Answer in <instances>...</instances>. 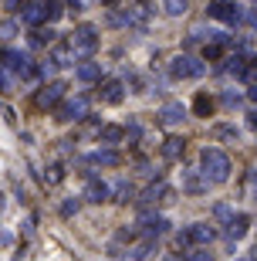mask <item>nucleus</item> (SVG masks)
Returning a JSON list of instances; mask_svg holds the SVG:
<instances>
[{"mask_svg":"<svg viewBox=\"0 0 257 261\" xmlns=\"http://www.w3.org/2000/svg\"><path fill=\"white\" fill-rule=\"evenodd\" d=\"M200 170L213 187L227 184L230 180V156L223 153V149H217V146H207V149L200 153Z\"/></svg>","mask_w":257,"mask_h":261,"instance_id":"nucleus-1","label":"nucleus"},{"mask_svg":"<svg viewBox=\"0 0 257 261\" xmlns=\"http://www.w3.org/2000/svg\"><path fill=\"white\" fill-rule=\"evenodd\" d=\"M0 65L7 68L10 75H20V78H38V75H44V65H34L27 51L4 48V51H0Z\"/></svg>","mask_w":257,"mask_h":261,"instance_id":"nucleus-2","label":"nucleus"},{"mask_svg":"<svg viewBox=\"0 0 257 261\" xmlns=\"http://www.w3.org/2000/svg\"><path fill=\"white\" fill-rule=\"evenodd\" d=\"M217 241V227L213 224H193L190 231H180L176 234V244L180 248H207V244H213Z\"/></svg>","mask_w":257,"mask_h":261,"instance_id":"nucleus-3","label":"nucleus"},{"mask_svg":"<svg viewBox=\"0 0 257 261\" xmlns=\"http://www.w3.org/2000/svg\"><path fill=\"white\" fill-rule=\"evenodd\" d=\"M88 102H92V98H88L85 92L65 98V102L58 106V122H81V119H88Z\"/></svg>","mask_w":257,"mask_h":261,"instance_id":"nucleus-4","label":"nucleus"},{"mask_svg":"<svg viewBox=\"0 0 257 261\" xmlns=\"http://www.w3.org/2000/svg\"><path fill=\"white\" fill-rule=\"evenodd\" d=\"M68 44L75 48V55H95L98 28H95V24H78V28L71 31V41H68Z\"/></svg>","mask_w":257,"mask_h":261,"instance_id":"nucleus-5","label":"nucleus"},{"mask_svg":"<svg viewBox=\"0 0 257 261\" xmlns=\"http://www.w3.org/2000/svg\"><path fill=\"white\" fill-rule=\"evenodd\" d=\"M207 14L213 20H220V24H240V20H244L240 7H237V4H230V0H210Z\"/></svg>","mask_w":257,"mask_h":261,"instance_id":"nucleus-6","label":"nucleus"},{"mask_svg":"<svg viewBox=\"0 0 257 261\" xmlns=\"http://www.w3.org/2000/svg\"><path fill=\"white\" fill-rule=\"evenodd\" d=\"M169 71H173V78H200L207 68H203L200 58H193V55H176L173 65H169Z\"/></svg>","mask_w":257,"mask_h":261,"instance_id":"nucleus-7","label":"nucleus"},{"mask_svg":"<svg viewBox=\"0 0 257 261\" xmlns=\"http://www.w3.org/2000/svg\"><path fill=\"white\" fill-rule=\"evenodd\" d=\"M65 92H68V82H48V85L38 92V106L41 109H58L61 102H65Z\"/></svg>","mask_w":257,"mask_h":261,"instance_id":"nucleus-8","label":"nucleus"},{"mask_svg":"<svg viewBox=\"0 0 257 261\" xmlns=\"http://www.w3.org/2000/svg\"><path fill=\"white\" fill-rule=\"evenodd\" d=\"M85 200H88V203H105V200H112V187L105 184L102 176H88V184H85Z\"/></svg>","mask_w":257,"mask_h":261,"instance_id":"nucleus-9","label":"nucleus"},{"mask_svg":"<svg viewBox=\"0 0 257 261\" xmlns=\"http://www.w3.org/2000/svg\"><path fill=\"white\" fill-rule=\"evenodd\" d=\"M139 227H142V234L146 238H162V234L169 231V221H166V217H159V214H146L142 221H139Z\"/></svg>","mask_w":257,"mask_h":261,"instance_id":"nucleus-10","label":"nucleus"},{"mask_svg":"<svg viewBox=\"0 0 257 261\" xmlns=\"http://www.w3.org/2000/svg\"><path fill=\"white\" fill-rule=\"evenodd\" d=\"M85 163L88 166H119V163H122V156L115 153L112 146H102V149H92V153L85 156Z\"/></svg>","mask_w":257,"mask_h":261,"instance_id":"nucleus-11","label":"nucleus"},{"mask_svg":"<svg viewBox=\"0 0 257 261\" xmlns=\"http://www.w3.org/2000/svg\"><path fill=\"white\" fill-rule=\"evenodd\" d=\"M20 20H24L27 28L38 31L41 24H44V0H27V4H24V10H20Z\"/></svg>","mask_w":257,"mask_h":261,"instance_id":"nucleus-12","label":"nucleus"},{"mask_svg":"<svg viewBox=\"0 0 257 261\" xmlns=\"http://www.w3.org/2000/svg\"><path fill=\"white\" fill-rule=\"evenodd\" d=\"M156 119H159L162 126H180L183 119H186V106H180V102H166Z\"/></svg>","mask_w":257,"mask_h":261,"instance_id":"nucleus-13","label":"nucleus"},{"mask_svg":"<svg viewBox=\"0 0 257 261\" xmlns=\"http://www.w3.org/2000/svg\"><path fill=\"white\" fill-rule=\"evenodd\" d=\"M169 197H173L169 187H166V184H156V187H149V190L139 197V203H142V207H153V203H162V200H169Z\"/></svg>","mask_w":257,"mask_h":261,"instance_id":"nucleus-14","label":"nucleus"},{"mask_svg":"<svg viewBox=\"0 0 257 261\" xmlns=\"http://www.w3.org/2000/svg\"><path fill=\"white\" fill-rule=\"evenodd\" d=\"M98 95H102L105 106H119V102L125 98V88H122V82H115V78H112V82H105V85H102Z\"/></svg>","mask_w":257,"mask_h":261,"instance_id":"nucleus-15","label":"nucleus"},{"mask_svg":"<svg viewBox=\"0 0 257 261\" xmlns=\"http://www.w3.org/2000/svg\"><path fill=\"white\" fill-rule=\"evenodd\" d=\"M75 78H78V82H85V85H92V82L102 78V65H98V61H81V65L75 68Z\"/></svg>","mask_w":257,"mask_h":261,"instance_id":"nucleus-16","label":"nucleus"},{"mask_svg":"<svg viewBox=\"0 0 257 261\" xmlns=\"http://www.w3.org/2000/svg\"><path fill=\"white\" fill-rule=\"evenodd\" d=\"M48 58H51L54 68H68V65H75V48H71V44H58Z\"/></svg>","mask_w":257,"mask_h":261,"instance_id":"nucleus-17","label":"nucleus"},{"mask_svg":"<svg viewBox=\"0 0 257 261\" xmlns=\"http://www.w3.org/2000/svg\"><path fill=\"white\" fill-rule=\"evenodd\" d=\"M247 224H250V217H247V214H234V217L227 221V238H230V241L244 238V234H247Z\"/></svg>","mask_w":257,"mask_h":261,"instance_id":"nucleus-18","label":"nucleus"},{"mask_svg":"<svg viewBox=\"0 0 257 261\" xmlns=\"http://www.w3.org/2000/svg\"><path fill=\"white\" fill-rule=\"evenodd\" d=\"M207 187H210L207 176H200V173H183V190H186V194H203Z\"/></svg>","mask_w":257,"mask_h":261,"instance_id":"nucleus-19","label":"nucleus"},{"mask_svg":"<svg viewBox=\"0 0 257 261\" xmlns=\"http://www.w3.org/2000/svg\"><path fill=\"white\" fill-rule=\"evenodd\" d=\"M183 149H186V143H183L180 136H169V139L162 143V156H166V160H180Z\"/></svg>","mask_w":257,"mask_h":261,"instance_id":"nucleus-20","label":"nucleus"},{"mask_svg":"<svg viewBox=\"0 0 257 261\" xmlns=\"http://www.w3.org/2000/svg\"><path fill=\"white\" fill-rule=\"evenodd\" d=\"M102 146H115V143H122L125 139V129L122 126H102Z\"/></svg>","mask_w":257,"mask_h":261,"instance_id":"nucleus-21","label":"nucleus"},{"mask_svg":"<svg viewBox=\"0 0 257 261\" xmlns=\"http://www.w3.org/2000/svg\"><path fill=\"white\" fill-rule=\"evenodd\" d=\"M135 194V187H132V180H119L115 184V190H112V200L115 203H129V197Z\"/></svg>","mask_w":257,"mask_h":261,"instance_id":"nucleus-22","label":"nucleus"},{"mask_svg":"<svg viewBox=\"0 0 257 261\" xmlns=\"http://www.w3.org/2000/svg\"><path fill=\"white\" fill-rule=\"evenodd\" d=\"M153 251H156V241H153V238H146L142 244H135L132 251H129V261H146Z\"/></svg>","mask_w":257,"mask_h":261,"instance_id":"nucleus-23","label":"nucleus"},{"mask_svg":"<svg viewBox=\"0 0 257 261\" xmlns=\"http://www.w3.org/2000/svg\"><path fill=\"white\" fill-rule=\"evenodd\" d=\"M186 7H190V0H162V10H166L169 17H183Z\"/></svg>","mask_w":257,"mask_h":261,"instance_id":"nucleus-24","label":"nucleus"},{"mask_svg":"<svg viewBox=\"0 0 257 261\" xmlns=\"http://www.w3.org/2000/svg\"><path fill=\"white\" fill-rule=\"evenodd\" d=\"M51 41H54V31H31V48H44V44H51Z\"/></svg>","mask_w":257,"mask_h":261,"instance_id":"nucleus-25","label":"nucleus"},{"mask_svg":"<svg viewBox=\"0 0 257 261\" xmlns=\"http://www.w3.org/2000/svg\"><path fill=\"white\" fill-rule=\"evenodd\" d=\"M193 109H196V116L207 119L210 112H213V98H210L207 92H200V95H196V102H193Z\"/></svg>","mask_w":257,"mask_h":261,"instance_id":"nucleus-26","label":"nucleus"},{"mask_svg":"<svg viewBox=\"0 0 257 261\" xmlns=\"http://www.w3.org/2000/svg\"><path fill=\"white\" fill-rule=\"evenodd\" d=\"M166 261H213V254L207 248H196V251H186L183 258H166Z\"/></svg>","mask_w":257,"mask_h":261,"instance_id":"nucleus-27","label":"nucleus"},{"mask_svg":"<svg viewBox=\"0 0 257 261\" xmlns=\"http://www.w3.org/2000/svg\"><path fill=\"white\" fill-rule=\"evenodd\" d=\"M61 14H65V10H61L58 0H44V20H58Z\"/></svg>","mask_w":257,"mask_h":261,"instance_id":"nucleus-28","label":"nucleus"},{"mask_svg":"<svg viewBox=\"0 0 257 261\" xmlns=\"http://www.w3.org/2000/svg\"><path fill=\"white\" fill-rule=\"evenodd\" d=\"M61 176H65V170H61V166H48V173H44V184L48 187H54V184H61Z\"/></svg>","mask_w":257,"mask_h":261,"instance_id":"nucleus-29","label":"nucleus"},{"mask_svg":"<svg viewBox=\"0 0 257 261\" xmlns=\"http://www.w3.org/2000/svg\"><path fill=\"white\" fill-rule=\"evenodd\" d=\"M17 34V20H0V41H7Z\"/></svg>","mask_w":257,"mask_h":261,"instance_id":"nucleus-30","label":"nucleus"},{"mask_svg":"<svg viewBox=\"0 0 257 261\" xmlns=\"http://www.w3.org/2000/svg\"><path fill=\"white\" fill-rule=\"evenodd\" d=\"M78 211H81V200H75V197L61 203V217H71V214H78Z\"/></svg>","mask_w":257,"mask_h":261,"instance_id":"nucleus-31","label":"nucleus"},{"mask_svg":"<svg viewBox=\"0 0 257 261\" xmlns=\"http://www.w3.org/2000/svg\"><path fill=\"white\" fill-rule=\"evenodd\" d=\"M125 139H129V143H139V139H142V126H139V122L125 126Z\"/></svg>","mask_w":257,"mask_h":261,"instance_id":"nucleus-32","label":"nucleus"},{"mask_svg":"<svg viewBox=\"0 0 257 261\" xmlns=\"http://www.w3.org/2000/svg\"><path fill=\"white\" fill-rule=\"evenodd\" d=\"M213 217H217V221H230V217H234V211H230L227 203H217V207H213Z\"/></svg>","mask_w":257,"mask_h":261,"instance_id":"nucleus-33","label":"nucleus"},{"mask_svg":"<svg viewBox=\"0 0 257 261\" xmlns=\"http://www.w3.org/2000/svg\"><path fill=\"white\" fill-rule=\"evenodd\" d=\"M0 92H10V75L4 65H0Z\"/></svg>","mask_w":257,"mask_h":261,"instance_id":"nucleus-34","label":"nucleus"},{"mask_svg":"<svg viewBox=\"0 0 257 261\" xmlns=\"http://www.w3.org/2000/svg\"><path fill=\"white\" fill-rule=\"evenodd\" d=\"M203 58H220V44H207V51H203Z\"/></svg>","mask_w":257,"mask_h":261,"instance_id":"nucleus-35","label":"nucleus"},{"mask_svg":"<svg viewBox=\"0 0 257 261\" xmlns=\"http://www.w3.org/2000/svg\"><path fill=\"white\" fill-rule=\"evenodd\" d=\"M139 238V231H119V241H135Z\"/></svg>","mask_w":257,"mask_h":261,"instance_id":"nucleus-36","label":"nucleus"},{"mask_svg":"<svg viewBox=\"0 0 257 261\" xmlns=\"http://www.w3.org/2000/svg\"><path fill=\"white\" fill-rule=\"evenodd\" d=\"M65 4H68L71 10H81V7H85V0H65Z\"/></svg>","mask_w":257,"mask_h":261,"instance_id":"nucleus-37","label":"nucleus"},{"mask_svg":"<svg viewBox=\"0 0 257 261\" xmlns=\"http://www.w3.org/2000/svg\"><path fill=\"white\" fill-rule=\"evenodd\" d=\"M17 4H20V7H24L27 0H7V10H17Z\"/></svg>","mask_w":257,"mask_h":261,"instance_id":"nucleus-38","label":"nucleus"},{"mask_svg":"<svg viewBox=\"0 0 257 261\" xmlns=\"http://www.w3.org/2000/svg\"><path fill=\"white\" fill-rule=\"evenodd\" d=\"M250 126H254V129H257V112H254V116H250Z\"/></svg>","mask_w":257,"mask_h":261,"instance_id":"nucleus-39","label":"nucleus"},{"mask_svg":"<svg viewBox=\"0 0 257 261\" xmlns=\"http://www.w3.org/2000/svg\"><path fill=\"white\" fill-rule=\"evenodd\" d=\"M250 261H257V248H254V251H250Z\"/></svg>","mask_w":257,"mask_h":261,"instance_id":"nucleus-40","label":"nucleus"},{"mask_svg":"<svg viewBox=\"0 0 257 261\" xmlns=\"http://www.w3.org/2000/svg\"><path fill=\"white\" fill-rule=\"evenodd\" d=\"M254 203H257V194H254Z\"/></svg>","mask_w":257,"mask_h":261,"instance_id":"nucleus-41","label":"nucleus"},{"mask_svg":"<svg viewBox=\"0 0 257 261\" xmlns=\"http://www.w3.org/2000/svg\"><path fill=\"white\" fill-rule=\"evenodd\" d=\"M244 261H250V258H244Z\"/></svg>","mask_w":257,"mask_h":261,"instance_id":"nucleus-42","label":"nucleus"}]
</instances>
